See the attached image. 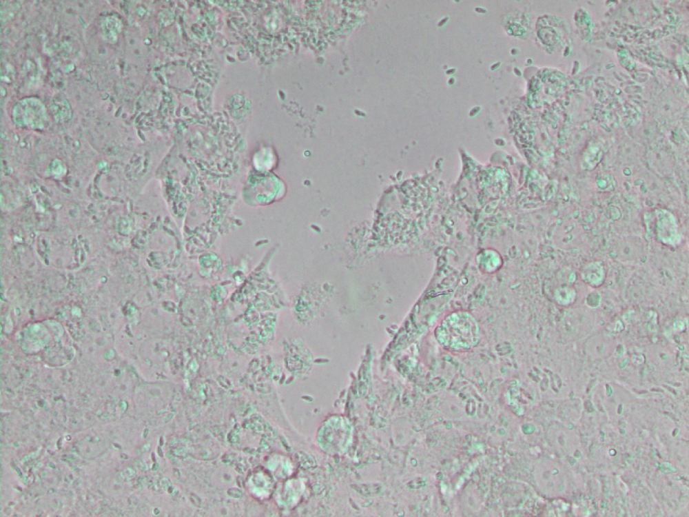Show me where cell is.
Here are the masks:
<instances>
[{"label": "cell", "instance_id": "2", "mask_svg": "<svg viewBox=\"0 0 689 517\" xmlns=\"http://www.w3.org/2000/svg\"><path fill=\"white\" fill-rule=\"evenodd\" d=\"M47 109L37 97H25L18 100L12 108V116L17 123L41 125L47 121Z\"/></svg>", "mask_w": 689, "mask_h": 517}, {"label": "cell", "instance_id": "1", "mask_svg": "<svg viewBox=\"0 0 689 517\" xmlns=\"http://www.w3.org/2000/svg\"><path fill=\"white\" fill-rule=\"evenodd\" d=\"M438 341L453 350L469 349L477 345L480 330L476 320L469 313L456 312L448 315L437 327Z\"/></svg>", "mask_w": 689, "mask_h": 517}]
</instances>
